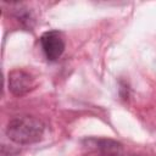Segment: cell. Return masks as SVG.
<instances>
[{
    "label": "cell",
    "instance_id": "6da1fadb",
    "mask_svg": "<svg viewBox=\"0 0 156 156\" xmlns=\"http://www.w3.org/2000/svg\"><path fill=\"white\" fill-rule=\"evenodd\" d=\"M44 123L33 116H18L9 121L6 135L16 144H33L41 139Z\"/></svg>",
    "mask_w": 156,
    "mask_h": 156
},
{
    "label": "cell",
    "instance_id": "7a4b0ae2",
    "mask_svg": "<svg viewBox=\"0 0 156 156\" xmlns=\"http://www.w3.org/2000/svg\"><path fill=\"white\" fill-rule=\"evenodd\" d=\"M40 45L49 61H56L65 51V39L57 30H48L40 37Z\"/></svg>",
    "mask_w": 156,
    "mask_h": 156
},
{
    "label": "cell",
    "instance_id": "3957f363",
    "mask_svg": "<svg viewBox=\"0 0 156 156\" xmlns=\"http://www.w3.org/2000/svg\"><path fill=\"white\" fill-rule=\"evenodd\" d=\"M34 87V80L29 73L23 69H13L9 74V89L16 96H22L30 91Z\"/></svg>",
    "mask_w": 156,
    "mask_h": 156
}]
</instances>
